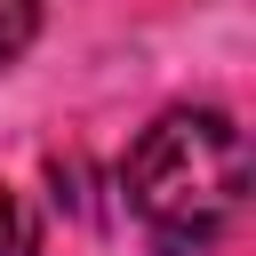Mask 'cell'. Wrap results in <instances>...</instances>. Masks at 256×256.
I'll return each mask as SVG.
<instances>
[{"instance_id":"obj_1","label":"cell","mask_w":256,"mask_h":256,"mask_svg":"<svg viewBox=\"0 0 256 256\" xmlns=\"http://www.w3.org/2000/svg\"><path fill=\"white\" fill-rule=\"evenodd\" d=\"M120 184L160 256H200L248 200V136L216 104H176L136 136Z\"/></svg>"},{"instance_id":"obj_2","label":"cell","mask_w":256,"mask_h":256,"mask_svg":"<svg viewBox=\"0 0 256 256\" xmlns=\"http://www.w3.org/2000/svg\"><path fill=\"white\" fill-rule=\"evenodd\" d=\"M40 16H48V0H0V64H16V56L32 48Z\"/></svg>"},{"instance_id":"obj_3","label":"cell","mask_w":256,"mask_h":256,"mask_svg":"<svg viewBox=\"0 0 256 256\" xmlns=\"http://www.w3.org/2000/svg\"><path fill=\"white\" fill-rule=\"evenodd\" d=\"M0 256H40V224L8 184H0Z\"/></svg>"}]
</instances>
